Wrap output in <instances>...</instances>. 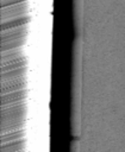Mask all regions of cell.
<instances>
[{
	"label": "cell",
	"mask_w": 125,
	"mask_h": 152,
	"mask_svg": "<svg viewBox=\"0 0 125 152\" xmlns=\"http://www.w3.org/2000/svg\"><path fill=\"white\" fill-rule=\"evenodd\" d=\"M51 0H2L4 134L12 142H46Z\"/></svg>",
	"instance_id": "6da1fadb"
}]
</instances>
